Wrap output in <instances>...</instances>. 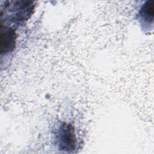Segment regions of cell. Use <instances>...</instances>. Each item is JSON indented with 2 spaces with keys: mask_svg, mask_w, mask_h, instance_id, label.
Listing matches in <instances>:
<instances>
[{
  "mask_svg": "<svg viewBox=\"0 0 154 154\" xmlns=\"http://www.w3.org/2000/svg\"><path fill=\"white\" fill-rule=\"evenodd\" d=\"M154 7L152 1H147L142 6L140 11V17L144 23H152L153 20Z\"/></svg>",
  "mask_w": 154,
  "mask_h": 154,
  "instance_id": "3957f363",
  "label": "cell"
},
{
  "mask_svg": "<svg viewBox=\"0 0 154 154\" xmlns=\"http://www.w3.org/2000/svg\"><path fill=\"white\" fill-rule=\"evenodd\" d=\"M16 39V35L14 30L11 27L1 24V52L2 54L10 52L14 49Z\"/></svg>",
  "mask_w": 154,
  "mask_h": 154,
  "instance_id": "7a4b0ae2",
  "label": "cell"
},
{
  "mask_svg": "<svg viewBox=\"0 0 154 154\" xmlns=\"http://www.w3.org/2000/svg\"><path fill=\"white\" fill-rule=\"evenodd\" d=\"M57 139L60 149L70 152L76 149L77 140L74 128L72 125L63 123L58 129Z\"/></svg>",
  "mask_w": 154,
  "mask_h": 154,
  "instance_id": "6da1fadb",
  "label": "cell"
}]
</instances>
